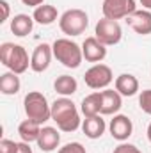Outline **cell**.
Segmentation results:
<instances>
[{"instance_id":"f546056e","label":"cell","mask_w":151,"mask_h":153,"mask_svg":"<svg viewBox=\"0 0 151 153\" xmlns=\"http://www.w3.org/2000/svg\"><path fill=\"white\" fill-rule=\"evenodd\" d=\"M141 4H142V7H144V9L151 11V0H141Z\"/></svg>"},{"instance_id":"d4e9b609","label":"cell","mask_w":151,"mask_h":153,"mask_svg":"<svg viewBox=\"0 0 151 153\" xmlns=\"http://www.w3.org/2000/svg\"><path fill=\"white\" fill-rule=\"evenodd\" d=\"M18 152V143L11 139H2L0 141V153H16Z\"/></svg>"},{"instance_id":"7402d4cb","label":"cell","mask_w":151,"mask_h":153,"mask_svg":"<svg viewBox=\"0 0 151 153\" xmlns=\"http://www.w3.org/2000/svg\"><path fill=\"white\" fill-rule=\"evenodd\" d=\"M76 87H78V84H76L75 76H71V75H61V76H57V80L53 82V89L61 96H71V94H75Z\"/></svg>"},{"instance_id":"484cf974","label":"cell","mask_w":151,"mask_h":153,"mask_svg":"<svg viewBox=\"0 0 151 153\" xmlns=\"http://www.w3.org/2000/svg\"><path fill=\"white\" fill-rule=\"evenodd\" d=\"M112 153H142L135 144H130V143H121L119 146L114 148Z\"/></svg>"},{"instance_id":"9a60e30c","label":"cell","mask_w":151,"mask_h":153,"mask_svg":"<svg viewBox=\"0 0 151 153\" xmlns=\"http://www.w3.org/2000/svg\"><path fill=\"white\" fill-rule=\"evenodd\" d=\"M105 128H107V125L100 114L93 116V117H85L82 123V130H84L85 137H89V139H100L103 135Z\"/></svg>"},{"instance_id":"2e32d148","label":"cell","mask_w":151,"mask_h":153,"mask_svg":"<svg viewBox=\"0 0 151 153\" xmlns=\"http://www.w3.org/2000/svg\"><path fill=\"white\" fill-rule=\"evenodd\" d=\"M115 91L121 96H133L139 91V80L137 76L130 75V73H123L115 78Z\"/></svg>"},{"instance_id":"3957f363","label":"cell","mask_w":151,"mask_h":153,"mask_svg":"<svg viewBox=\"0 0 151 153\" xmlns=\"http://www.w3.org/2000/svg\"><path fill=\"white\" fill-rule=\"evenodd\" d=\"M52 50H53V57L59 62H62L66 68L75 70L84 61L82 46H78L75 41H71V39H68V38L55 39L53 45H52Z\"/></svg>"},{"instance_id":"d6986e66","label":"cell","mask_w":151,"mask_h":153,"mask_svg":"<svg viewBox=\"0 0 151 153\" xmlns=\"http://www.w3.org/2000/svg\"><path fill=\"white\" fill-rule=\"evenodd\" d=\"M18 134H20L21 141H25V143L30 144V143L38 141L39 134H41V125L36 123V121H32V119H25V121L20 123V126H18Z\"/></svg>"},{"instance_id":"277c9868","label":"cell","mask_w":151,"mask_h":153,"mask_svg":"<svg viewBox=\"0 0 151 153\" xmlns=\"http://www.w3.org/2000/svg\"><path fill=\"white\" fill-rule=\"evenodd\" d=\"M23 109L27 119H32L39 125H43L44 121L52 119V105H48V100L43 93L39 91H30L25 100H23Z\"/></svg>"},{"instance_id":"8992f818","label":"cell","mask_w":151,"mask_h":153,"mask_svg":"<svg viewBox=\"0 0 151 153\" xmlns=\"http://www.w3.org/2000/svg\"><path fill=\"white\" fill-rule=\"evenodd\" d=\"M94 34H96L94 38L98 41H101L105 46L117 45L123 38V30H121V25L117 23V20H110V18H105V16L96 23Z\"/></svg>"},{"instance_id":"cb8c5ba5","label":"cell","mask_w":151,"mask_h":153,"mask_svg":"<svg viewBox=\"0 0 151 153\" xmlns=\"http://www.w3.org/2000/svg\"><path fill=\"white\" fill-rule=\"evenodd\" d=\"M57 153H87V152H85V148L80 143H68L62 148H59Z\"/></svg>"},{"instance_id":"6da1fadb","label":"cell","mask_w":151,"mask_h":153,"mask_svg":"<svg viewBox=\"0 0 151 153\" xmlns=\"http://www.w3.org/2000/svg\"><path fill=\"white\" fill-rule=\"evenodd\" d=\"M52 119L57 123L59 130H62V132L71 134L80 126V114L76 111L75 103L66 96H62L52 103Z\"/></svg>"},{"instance_id":"ffe728a7","label":"cell","mask_w":151,"mask_h":153,"mask_svg":"<svg viewBox=\"0 0 151 153\" xmlns=\"http://www.w3.org/2000/svg\"><path fill=\"white\" fill-rule=\"evenodd\" d=\"M21 87V82H20V76L13 71H7L0 76V93L5 94V96H13L20 91Z\"/></svg>"},{"instance_id":"44dd1931","label":"cell","mask_w":151,"mask_h":153,"mask_svg":"<svg viewBox=\"0 0 151 153\" xmlns=\"http://www.w3.org/2000/svg\"><path fill=\"white\" fill-rule=\"evenodd\" d=\"M34 22L39 25H52L55 20H57V9L53 5H48V4H43L34 9V14H32Z\"/></svg>"},{"instance_id":"8fae6325","label":"cell","mask_w":151,"mask_h":153,"mask_svg":"<svg viewBox=\"0 0 151 153\" xmlns=\"http://www.w3.org/2000/svg\"><path fill=\"white\" fill-rule=\"evenodd\" d=\"M82 53L84 59L89 62H101L107 57V48L101 41H98L96 38H85V41L82 43Z\"/></svg>"},{"instance_id":"83f0119b","label":"cell","mask_w":151,"mask_h":153,"mask_svg":"<svg viewBox=\"0 0 151 153\" xmlns=\"http://www.w3.org/2000/svg\"><path fill=\"white\" fill-rule=\"evenodd\" d=\"M16 153H32V148H30L29 143L21 141V143H18V152Z\"/></svg>"},{"instance_id":"5b68a950","label":"cell","mask_w":151,"mask_h":153,"mask_svg":"<svg viewBox=\"0 0 151 153\" xmlns=\"http://www.w3.org/2000/svg\"><path fill=\"white\" fill-rule=\"evenodd\" d=\"M89 25V16L82 9H68L61 18H59V27L66 36H80L85 32Z\"/></svg>"},{"instance_id":"4dcf8cb0","label":"cell","mask_w":151,"mask_h":153,"mask_svg":"<svg viewBox=\"0 0 151 153\" xmlns=\"http://www.w3.org/2000/svg\"><path fill=\"white\" fill-rule=\"evenodd\" d=\"M146 134H148V139H150V143H151V123L148 125V130H146Z\"/></svg>"},{"instance_id":"30bf717a","label":"cell","mask_w":151,"mask_h":153,"mask_svg":"<svg viewBox=\"0 0 151 153\" xmlns=\"http://www.w3.org/2000/svg\"><path fill=\"white\" fill-rule=\"evenodd\" d=\"M52 55H53V50L48 43H43L38 45L32 57H30V70L36 71V73H43L48 70L50 66V61H52Z\"/></svg>"},{"instance_id":"7c38bea8","label":"cell","mask_w":151,"mask_h":153,"mask_svg":"<svg viewBox=\"0 0 151 153\" xmlns=\"http://www.w3.org/2000/svg\"><path fill=\"white\" fill-rule=\"evenodd\" d=\"M126 23L133 29V32L141 34V36H148L151 34V11L142 9V11H135L126 18Z\"/></svg>"},{"instance_id":"4fadbf2b","label":"cell","mask_w":151,"mask_h":153,"mask_svg":"<svg viewBox=\"0 0 151 153\" xmlns=\"http://www.w3.org/2000/svg\"><path fill=\"white\" fill-rule=\"evenodd\" d=\"M36 143H38V146L41 148V152L50 153V152H53L55 148H59L61 134H59L57 128H53V126H43Z\"/></svg>"},{"instance_id":"e0dca14e","label":"cell","mask_w":151,"mask_h":153,"mask_svg":"<svg viewBox=\"0 0 151 153\" xmlns=\"http://www.w3.org/2000/svg\"><path fill=\"white\" fill-rule=\"evenodd\" d=\"M32 29H34V18L29 16V14H16L11 20V30L18 38L29 36L32 32Z\"/></svg>"},{"instance_id":"7a4b0ae2","label":"cell","mask_w":151,"mask_h":153,"mask_svg":"<svg viewBox=\"0 0 151 153\" xmlns=\"http://www.w3.org/2000/svg\"><path fill=\"white\" fill-rule=\"evenodd\" d=\"M0 61L5 68H9L16 75L25 73L27 68L30 66L27 50L21 45H14V43H4L0 46Z\"/></svg>"},{"instance_id":"52a82bcc","label":"cell","mask_w":151,"mask_h":153,"mask_svg":"<svg viewBox=\"0 0 151 153\" xmlns=\"http://www.w3.org/2000/svg\"><path fill=\"white\" fill-rule=\"evenodd\" d=\"M84 80L91 89H105L114 80V75H112V70L107 64L98 62V64H94L93 68H89L85 71Z\"/></svg>"},{"instance_id":"ac0fdd59","label":"cell","mask_w":151,"mask_h":153,"mask_svg":"<svg viewBox=\"0 0 151 153\" xmlns=\"http://www.w3.org/2000/svg\"><path fill=\"white\" fill-rule=\"evenodd\" d=\"M80 111L85 117H93V116L101 114V93H91L89 96H85L82 100Z\"/></svg>"},{"instance_id":"603a6c76","label":"cell","mask_w":151,"mask_h":153,"mask_svg":"<svg viewBox=\"0 0 151 153\" xmlns=\"http://www.w3.org/2000/svg\"><path fill=\"white\" fill-rule=\"evenodd\" d=\"M139 107H141L142 112L151 116V89H146V91L141 93V96H139Z\"/></svg>"},{"instance_id":"9c48e42d","label":"cell","mask_w":151,"mask_h":153,"mask_svg":"<svg viewBox=\"0 0 151 153\" xmlns=\"http://www.w3.org/2000/svg\"><path fill=\"white\" fill-rule=\"evenodd\" d=\"M109 130H110V135L115 141L124 143L132 135V132H133V123H132V119L128 116L117 114V116H114V119L110 121Z\"/></svg>"},{"instance_id":"ba28073f","label":"cell","mask_w":151,"mask_h":153,"mask_svg":"<svg viewBox=\"0 0 151 153\" xmlns=\"http://www.w3.org/2000/svg\"><path fill=\"white\" fill-rule=\"evenodd\" d=\"M103 16L110 20H121L128 18L132 13L137 11L135 0H103Z\"/></svg>"},{"instance_id":"4316f807","label":"cell","mask_w":151,"mask_h":153,"mask_svg":"<svg viewBox=\"0 0 151 153\" xmlns=\"http://www.w3.org/2000/svg\"><path fill=\"white\" fill-rule=\"evenodd\" d=\"M0 7H2V20L0 22H5L9 18V4L5 0H0Z\"/></svg>"},{"instance_id":"f1b7e54d","label":"cell","mask_w":151,"mask_h":153,"mask_svg":"<svg viewBox=\"0 0 151 153\" xmlns=\"http://www.w3.org/2000/svg\"><path fill=\"white\" fill-rule=\"evenodd\" d=\"M25 5H29V7H39V5H43L44 4V0H21Z\"/></svg>"},{"instance_id":"5bb4252c","label":"cell","mask_w":151,"mask_h":153,"mask_svg":"<svg viewBox=\"0 0 151 153\" xmlns=\"http://www.w3.org/2000/svg\"><path fill=\"white\" fill-rule=\"evenodd\" d=\"M101 93V114H115L121 105H123V100H121V94L114 89H105V91H100Z\"/></svg>"}]
</instances>
